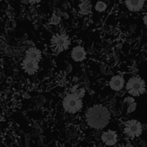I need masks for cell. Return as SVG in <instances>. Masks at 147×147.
<instances>
[{
  "label": "cell",
  "instance_id": "1",
  "mask_svg": "<svg viewBox=\"0 0 147 147\" xmlns=\"http://www.w3.org/2000/svg\"><path fill=\"white\" fill-rule=\"evenodd\" d=\"M111 114L109 109L102 104H94L88 109L85 114L86 124L93 129L102 130L110 122Z\"/></svg>",
  "mask_w": 147,
  "mask_h": 147
},
{
  "label": "cell",
  "instance_id": "2",
  "mask_svg": "<svg viewBox=\"0 0 147 147\" xmlns=\"http://www.w3.org/2000/svg\"><path fill=\"white\" fill-rule=\"evenodd\" d=\"M126 89L130 96L134 98L140 96L146 92L145 80L139 76H133L127 80Z\"/></svg>",
  "mask_w": 147,
  "mask_h": 147
},
{
  "label": "cell",
  "instance_id": "3",
  "mask_svg": "<svg viewBox=\"0 0 147 147\" xmlns=\"http://www.w3.org/2000/svg\"><path fill=\"white\" fill-rule=\"evenodd\" d=\"M62 106L64 110L71 115L80 112L83 109V101L81 98L74 94H67L62 101Z\"/></svg>",
  "mask_w": 147,
  "mask_h": 147
},
{
  "label": "cell",
  "instance_id": "4",
  "mask_svg": "<svg viewBox=\"0 0 147 147\" xmlns=\"http://www.w3.org/2000/svg\"><path fill=\"white\" fill-rule=\"evenodd\" d=\"M123 132L128 138H130L131 140H134L142 135L143 127L139 121L134 119L129 120L125 122Z\"/></svg>",
  "mask_w": 147,
  "mask_h": 147
},
{
  "label": "cell",
  "instance_id": "5",
  "mask_svg": "<svg viewBox=\"0 0 147 147\" xmlns=\"http://www.w3.org/2000/svg\"><path fill=\"white\" fill-rule=\"evenodd\" d=\"M71 44L70 38L65 34H55L51 38V46L57 53L67 50Z\"/></svg>",
  "mask_w": 147,
  "mask_h": 147
},
{
  "label": "cell",
  "instance_id": "6",
  "mask_svg": "<svg viewBox=\"0 0 147 147\" xmlns=\"http://www.w3.org/2000/svg\"><path fill=\"white\" fill-rule=\"evenodd\" d=\"M101 140L106 146H114L118 142V134L114 130H107L102 134Z\"/></svg>",
  "mask_w": 147,
  "mask_h": 147
},
{
  "label": "cell",
  "instance_id": "7",
  "mask_svg": "<svg viewBox=\"0 0 147 147\" xmlns=\"http://www.w3.org/2000/svg\"><path fill=\"white\" fill-rule=\"evenodd\" d=\"M22 69L28 75H34L39 71V63L28 58H24L21 62Z\"/></svg>",
  "mask_w": 147,
  "mask_h": 147
},
{
  "label": "cell",
  "instance_id": "8",
  "mask_svg": "<svg viewBox=\"0 0 147 147\" xmlns=\"http://www.w3.org/2000/svg\"><path fill=\"white\" fill-rule=\"evenodd\" d=\"M125 79L122 76L116 75L111 78L109 81V87L112 90L119 92L121 91L125 87Z\"/></svg>",
  "mask_w": 147,
  "mask_h": 147
},
{
  "label": "cell",
  "instance_id": "9",
  "mask_svg": "<svg viewBox=\"0 0 147 147\" xmlns=\"http://www.w3.org/2000/svg\"><path fill=\"white\" fill-rule=\"evenodd\" d=\"M86 52L84 48L81 46H77L72 48L71 53V57L75 62H82L86 59Z\"/></svg>",
  "mask_w": 147,
  "mask_h": 147
},
{
  "label": "cell",
  "instance_id": "10",
  "mask_svg": "<svg viewBox=\"0 0 147 147\" xmlns=\"http://www.w3.org/2000/svg\"><path fill=\"white\" fill-rule=\"evenodd\" d=\"M145 4L144 0H127L125 2V5L127 8L132 12H139L140 11Z\"/></svg>",
  "mask_w": 147,
  "mask_h": 147
},
{
  "label": "cell",
  "instance_id": "11",
  "mask_svg": "<svg viewBox=\"0 0 147 147\" xmlns=\"http://www.w3.org/2000/svg\"><path fill=\"white\" fill-rule=\"evenodd\" d=\"M25 58L30 59L37 61L39 63L40 61L41 58H42V53H41L40 50L38 49V48H36V47H30V48H28L26 51Z\"/></svg>",
  "mask_w": 147,
  "mask_h": 147
},
{
  "label": "cell",
  "instance_id": "12",
  "mask_svg": "<svg viewBox=\"0 0 147 147\" xmlns=\"http://www.w3.org/2000/svg\"><path fill=\"white\" fill-rule=\"evenodd\" d=\"M124 103L127 104V114L129 115L133 112L135 111L136 108H137V103L134 97L132 96H127L124 98Z\"/></svg>",
  "mask_w": 147,
  "mask_h": 147
},
{
  "label": "cell",
  "instance_id": "13",
  "mask_svg": "<svg viewBox=\"0 0 147 147\" xmlns=\"http://www.w3.org/2000/svg\"><path fill=\"white\" fill-rule=\"evenodd\" d=\"M91 10V5L89 1H84L79 3V12L82 15H87Z\"/></svg>",
  "mask_w": 147,
  "mask_h": 147
},
{
  "label": "cell",
  "instance_id": "14",
  "mask_svg": "<svg viewBox=\"0 0 147 147\" xmlns=\"http://www.w3.org/2000/svg\"><path fill=\"white\" fill-rule=\"evenodd\" d=\"M71 93L76 95L77 96H78L79 98L82 99L84 96V95H85V90L84 88L79 87L78 85H76V86L72 87V89L71 90Z\"/></svg>",
  "mask_w": 147,
  "mask_h": 147
},
{
  "label": "cell",
  "instance_id": "15",
  "mask_svg": "<svg viewBox=\"0 0 147 147\" xmlns=\"http://www.w3.org/2000/svg\"><path fill=\"white\" fill-rule=\"evenodd\" d=\"M95 9L98 12H103L107 9V4H106V3L102 2V1L96 2V5H95Z\"/></svg>",
  "mask_w": 147,
  "mask_h": 147
},
{
  "label": "cell",
  "instance_id": "16",
  "mask_svg": "<svg viewBox=\"0 0 147 147\" xmlns=\"http://www.w3.org/2000/svg\"><path fill=\"white\" fill-rule=\"evenodd\" d=\"M60 22V18L59 16H58L56 14L53 15V17L51 18V23L52 24H59Z\"/></svg>",
  "mask_w": 147,
  "mask_h": 147
},
{
  "label": "cell",
  "instance_id": "17",
  "mask_svg": "<svg viewBox=\"0 0 147 147\" xmlns=\"http://www.w3.org/2000/svg\"><path fill=\"white\" fill-rule=\"evenodd\" d=\"M144 22H145V25H146V15L144 16Z\"/></svg>",
  "mask_w": 147,
  "mask_h": 147
},
{
  "label": "cell",
  "instance_id": "18",
  "mask_svg": "<svg viewBox=\"0 0 147 147\" xmlns=\"http://www.w3.org/2000/svg\"><path fill=\"white\" fill-rule=\"evenodd\" d=\"M126 147H134V146H132L131 144H127V146H126Z\"/></svg>",
  "mask_w": 147,
  "mask_h": 147
}]
</instances>
